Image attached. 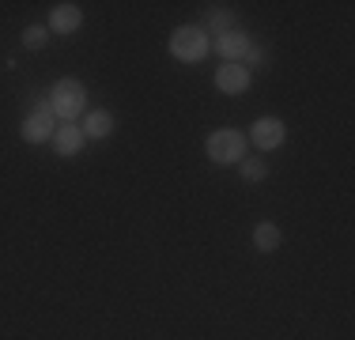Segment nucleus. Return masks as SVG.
Returning a JSON list of instances; mask_svg holds the SVG:
<instances>
[{"instance_id": "1", "label": "nucleus", "mask_w": 355, "mask_h": 340, "mask_svg": "<svg viewBox=\"0 0 355 340\" xmlns=\"http://www.w3.org/2000/svg\"><path fill=\"white\" fill-rule=\"evenodd\" d=\"M46 102H49L57 121H76V117L87 114V87H83V80H76V76H61V80L46 91Z\"/></svg>"}, {"instance_id": "2", "label": "nucleus", "mask_w": 355, "mask_h": 340, "mask_svg": "<svg viewBox=\"0 0 355 340\" xmlns=\"http://www.w3.org/2000/svg\"><path fill=\"white\" fill-rule=\"evenodd\" d=\"M166 49H171L174 61L197 65V61H205V57L212 53V38L205 34V27H197V23H185V27H174V31H171Z\"/></svg>"}, {"instance_id": "3", "label": "nucleus", "mask_w": 355, "mask_h": 340, "mask_svg": "<svg viewBox=\"0 0 355 340\" xmlns=\"http://www.w3.org/2000/svg\"><path fill=\"white\" fill-rule=\"evenodd\" d=\"M205 155L212 159L216 167H239L246 159V136L239 129H216L205 140Z\"/></svg>"}, {"instance_id": "4", "label": "nucleus", "mask_w": 355, "mask_h": 340, "mask_svg": "<svg viewBox=\"0 0 355 340\" xmlns=\"http://www.w3.org/2000/svg\"><path fill=\"white\" fill-rule=\"evenodd\" d=\"M53 133H57V117H53V110H49V102L38 99L35 106L27 110V117L19 121V136H23V144H49Z\"/></svg>"}, {"instance_id": "5", "label": "nucleus", "mask_w": 355, "mask_h": 340, "mask_svg": "<svg viewBox=\"0 0 355 340\" xmlns=\"http://www.w3.org/2000/svg\"><path fill=\"white\" fill-rule=\"evenodd\" d=\"M284 140H287V125H284V117H272V114L257 117L250 125V136H246V144H253L261 151H276Z\"/></svg>"}, {"instance_id": "6", "label": "nucleus", "mask_w": 355, "mask_h": 340, "mask_svg": "<svg viewBox=\"0 0 355 340\" xmlns=\"http://www.w3.org/2000/svg\"><path fill=\"white\" fill-rule=\"evenodd\" d=\"M83 27V8L80 4H72V0H61V4H53L49 8V19H46V31L49 34H76Z\"/></svg>"}, {"instance_id": "7", "label": "nucleus", "mask_w": 355, "mask_h": 340, "mask_svg": "<svg viewBox=\"0 0 355 340\" xmlns=\"http://www.w3.org/2000/svg\"><path fill=\"white\" fill-rule=\"evenodd\" d=\"M250 46H253L250 34L239 31V27L219 34V38H212V49H216V57H223V65H242V57H246Z\"/></svg>"}, {"instance_id": "8", "label": "nucleus", "mask_w": 355, "mask_h": 340, "mask_svg": "<svg viewBox=\"0 0 355 340\" xmlns=\"http://www.w3.org/2000/svg\"><path fill=\"white\" fill-rule=\"evenodd\" d=\"M253 83V72L246 65H219L216 68V91L223 95H246Z\"/></svg>"}, {"instance_id": "9", "label": "nucleus", "mask_w": 355, "mask_h": 340, "mask_svg": "<svg viewBox=\"0 0 355 340\" xmlns=\"http://www.w3.org/2000/svg\"><path fill=\"white\" fill-rule=\"evenodd\" d=\"M53 151H57V159H72V155H80L83 151V144H87V136H83V129L76 121H57V133H53Z\"/></svg>"}, {"instance_id": "10", "label": "nucleus", "mask_w": 355, "mask_h": 340, "mask_svg": "<svg viewBox=\"0 0 355 340\" xmlns=\"http://www.w3.org/2000/svg\"><path fill=\"white\" fill-rule=\"evenodd\" d=\"M83 136H87V140H106L110 133H114V114H110V110H103V106H95V110H87V114H83Z\"/></svg>"}, {"instance_id": "11", "label": "nucleus", "mask_w": 355, "mask_h": 340, "mask_svg": "<svg viewBox=\"0 0 355 340\" xmlns=\"http://www.w3.org/2000/svg\"><path fill=\"white\" fill-rule=\"evenodd\" d=\"M280 242H284V235H280V227H276L272 219H261V223L253 227V250L257 253H276Z\"/></svg>"}, {"instance_id": "12", "label": "nucleus", "mask_w": 355, "mask_h": 340, "mask_svg": "<svg viewBox=\"0 0 355 340\" xmlns=\"http://www.w3.org/2000/svg\"><path fill=\"white\" fill-rule=\"evenodd\" d=\"M234 31V12L231 8H208L205 12V34L208 38H219V34Z\"/></svg>"}, {"instance_id": "13", "label": "nucleus", "mask_w": 355, "mask_h": 340, "mask_svg": "<svg viewBox=\"0 0 355 340\" xmlns=\"http://www.w3.org/2000/svg\"><path fill=\"white\" fill-rule=\"evenodd\" d=\"M239 174H242V182H250V185H257V182H265V178H268V163H265V159H242V163H239Z\"/></svg>"}, {"instance_id": "14", "label": "nucleus", "mask_w": 355, "mask_h": 340, "mask_svg": "<svg viewBox=\"0 0 355 340\" xmlns=\"http://www.w3.org/2000/svg\"><path fill=\"white\" fill-rule=\"evenodd\" d=\"M19 42H23V49H46V42H49V31L42 27V23H31V27H23V34H19Z\"/></svg>"}, {"instance_id": "15", "label": "nucleus", "mask_w": 355, "mask_h": 340, "mask_svg": "<svg viewBox=\"0 0 355 340\" xmlns=\"http://www.w3.org/2000/svg\"><path fill=\"white\" fill-rule=\"evenodd\" d=\"M268 61H272V53H268V46H257V42H253V46L246 49V57H242V65H246L250 72H253V68H265Z\"/></svg>"}]
</instances>
